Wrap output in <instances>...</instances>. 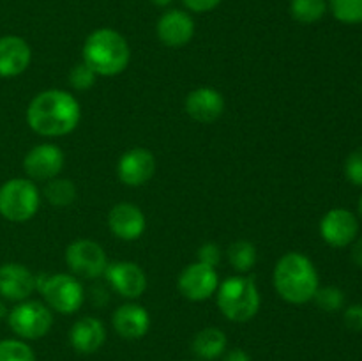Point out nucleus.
<instances>
[{
    "label": "nucleus",
    "instance_id": "36",
    "mask_svg": "<svg viewBox=\"0 0 362 361\" xmlns=\"http://www.w3.org/2000/svg\"><path fill=\"white\" fill-rule=\"evenodd\" d=\"M151 2L158 7H168L173 0H151Z\"/></svg>",
    "mask_w": 362,
    "mask_h": 361
},
{
    "label": "nucleus",
    "instance_id": "20",
    "mask_svg": "<svg viewBox=\"0 0 362 361\" xmlns=\"http://www.w3.org/2000/svg\"><path fill=\"white\" fill-rule=\"evenodd\" d=\"M69 342L78 354H94L105 345L106 328L101 319L81 317L73 324L69 333Z\"/></svg>",
    "mask_w": 362,
    "mask_h": 361
},
{
    "label": "nucleus",
    "instance_id": "9",
    "mask_svg": "<svg viewBox=\"0 0 362 361\" xmlns=\"http://www.w3.org/2000/svg\"><path fill=\"white\" fill-rule=\"evenodd\" d=\"M177 287L179 292L182 294L186 299L200 303V301L209 299L216 294L219 287V276L216 268L205 265L202 262H193L187 264L186 268L180 271L179 280H177Z\"/></svg>",
    "mask_w": 362,
    "mask_h": 361
},
{
    "label": "nucleus",
    "instance_id": "25",
    "mask_svg": "<svg viewBox=\"0 0 362 361\" xmlns=\"http://www.w3.org/2000/svg\"><path fill=\"white\" fill-rule=\"evenodd\" d=\"M332 16L346 25L362 23V0H329Z\"/></svg>",
    "mask_w": 362,
    "mask_h": 361
},
{
    "label": "nucleus",
    "instance_id": "33",
    "mask_svg": "<svg viewBox=\"0 0 362 361\" xmlns=\"http://www.w3.org/2000/svg\"><path fill=\"white\" fill-rule=\"evenodd\" d=\"M352 244V260L356 262V265L362 268V236L356 237V241Z\"/></svg>",
    "mask_w": 362,
    "mask_h": 361
},
{
    "label": "nucleus",
    "instance_id": "35",
    "mask_svg": "<svg viewBox=\"0 0 362 361\" xmlns=\"http://www.w3.org/2000/svg\"><path fill=\"white\" fill-rule=\"evenodd\" d=\"M7 314H9V310H7L6 303L0 299V321H2V319H7Z\"/></svg>",
    "mask_w": 362,
    "mask_h": 361
},
{
    "label": "nucleus",
    "instance_id": "7",
    "mask_svg": "<svg viewBox=\"0 0 362 361\" xmlns=\"http://www.w3.org/2000/svg\"><path fill=\"white\" fill-rule=\"evenodd\" d=\"M11 331L23 340H39L49 333L53 326V314L48 304L41 301H20L7 314Z\"/></svg>",
    "mask_w": 362,
    "mask_h": 361
},
{
    "label": "nucleus",
    "instance_id": "32",
    "mask_svg": "<svg viewBox=\"0 0 362 361\" xmlns=\"http://www.w3.org/2000/svg\"><path fill=\"white\" fill-rule=\"evenodd\" d=\"M221 2L223 0H182L184 7H186L187 11H191V13L197 14L211 13V11H214Z\"/></svg>",
    "mask_w": 362,
    "mask_h": 361
},
{
    "label": "nucleus",
    "instance_id": "1",
    "mask_svg": "<svg viewBox=\"0 0 362 361\" xmlns=\"http://www.w3.org/2000/svg\"><path fill=\"white\" fill-rule=\"evenodd\" d=\"M81 120V106L62 88H48L32 98L27 106V124L41 137L55 138L73 133Z\"/></svg>",
    "mask_w": 362,
    "mask_h": 361
},
{
    "label": "nucleus",
    "instance_id": "5",
    "mask_svg": "<svg viewBox=\"0 0 362 361\" xmlns=\"http://www.w3.org/2000/svg\"><path fill=\"white\" fill-rule=\"evenodd\" d=\"M41 195L34 180L14 177L0 186V216L11 223H25L39 211Z\"/></svg>",
    "mask_w": 362,
    "mask_h": 361
},
{
    "label": "nucleus",
    "instance_id": "17",
    "mask_svg": "<svg viewBox=\"0 0 362 361\" xmlns=\"http://www.w3.org/2000/svg\"><path fill=\"white\" fill-rule=\"evenodd\" d=\"M186 112L200 124L216 122L225 112V98L214 87H198L187 94Z\"/></svg>",
    "mask_w": 362,
    "mask_h": 361
},
{
    "label": "nucleus",
    "instance_id": "10",
    "mask_svg": "<svg viewBox=\"0 0 362 361\" xmlns=\"http://www.w3.org/2000/svg\"><path fill=\"white\" fill-rule=\"evenodd\" d=\"M66 156L55 144H39L27 152L23 170L30 180H52L62 172Z\"/></svg>",
    "mask_w": 362,
    "mask_h": 361
},
{
    "label": "nucleus",
    "instance_id": "27",
    "mask_svg": "<svg viewBox=\"0 0 362 361\" xmlns=\"http://www.w3.org/2000/svg\"><path fill=\"white\" fill-rule=\"evenodd\" d=\"M318 308L324 311H338L341 310L345 304V292L339 287L329 285V287H318L317 294L313 297Z\"/></svg>",
    "mask_w": 362,
    "mask_h": 361
},
{
    "label": "nucleus",
    "instance_id": "8",
    "mask_svg": "<svg viewBox=\"0 0 362 361\" xmlns=\"http://www.w3.org/2000/svg\"><path fill=\"white\" fill-rule=\"evenodd\" d=\"M66 262L80 278L95 280L105 276L108 258L99 243L90 239H76L66 248Z\"/></svg>",
    "mask_w": 362,
    "mask_h": 361
},
{
    "label": "nucleus",
    "instance_id": "15",
    "mask_svg": "<svg viewBox=\"0 0 362 361\" xmlns=\"http://www.w3.org/2000/svg\"><path fill=\"white\" fill-rule=\"evenodd\" d=\"M108 227L122 241H136L144 236L147 219L141 209L131 202L115 204L108 212Z\"/></svg>",
    "mask_w": 362,
    "mask_h": 361
},
{
    "label": "nucleus",
    "instance_id": "26",
    "mask_svg": "<svg viewBox=\"0 0 362 361\" xmlns=\"http://www.w3.org/2000/svg\"><path fill=\"white\" fill-rule=\"evenodd\" d=\"M0 361H35V354L23 340L9 338L0 342Z\"/></svg>",
    "mask_w": 362,
    "mask_h": 361
},
{
    "label": "nucleus",
    "instance_id": "4",
    "mask_svg": "<svg viewBox=\"0 0 362 361\" xmlns=\"http://www.w3.org/2000/svg\"><path fill=\"white\" fill-rule=\"evenodd\" d=\"M219 311L232 322H247L258 314L262 304L257 283L247 276H230L216 290Z\"/></svg>",
    "mask_w": 362,
    "mask_h": 361
},
{
    "label": "nucleus",
    "instance_id": "2",
    "mask_svg": "<svg viewBox=\"0 0 362 361\" xmlns=\"http://www.w3.org/2000/svg\"><path fill=\"white\" fill-rule=\"evenodd\" d=\"M272 283L281 299L292 304H304L313 301L320 278L310 257L300 251H288L276 262Z\"/></svg>",
    "mask_w": 362,
    "mask_h": 361
},
{
    "label": "nucleus",
    "instance_id": "22",
    "mask_svg": "<svg viewBox=\"0 0 362 361\" xmlns=\"http://www.w3.org/2000/svg\"><path fill=\"white\" fill-rule=\"evenodd\" d=\"M327 0H290V16L303 25L320 21L327 13Z\"/></svg>",
    "mask_w": 362,
    "mask_h": 361
},
{
    "label": "nucleus",
    "instance_id": "34",
    "mask_svg": "<svg viewBox=\"0 0 362 361\" xmlns=\"http://www.w3.org/2000/svg\"><path fill=\"white\" fill-rule=\"evenodd\" d=\"M223 361H251V357H250V354L246 353V350L233 349V350H230L228 354H226L225 360H223Z\"/></svg>",
    "mask_w": 362,
    "mask_h": 361
},
{
    "label": "nucleus",
    "instance_id": "24",
    "mask_svg": "<svg viewBox=\"0 0 362 361\" xmlns=\"http://www.w3.org/2000/svg\"><path fill=\"white\" fill-rule=\"evenodd\" d=\"M45 197L55 207H67L76 198V186H74V183L71 179L55 177V179L46 183Z\"/></svg>",
    "mask_w": 362,
    "mask_h": 361
},
{
    "label": "nucleus",
    "instance_id": "12",
    "mask_svg": "<svg viewBox=\"0 0 362 361\" xmlns=\"http://www.w3.org/2000/svg\"><path fill=\"white\" fill-rule=\"evenodd\" d=\"M359 234V222L356 214L345 207H336L325 212L320 219V236L329 246L345 248L356 241Z\"/></svg>",
    "mask_w": 362,
    "mask_h": 361
},
{
    "label": "nucleus",
    "instance_id": "29",
    "mask_svg": "<svg viewBox=\"0 0 362 361\" xmlns=\"http://www.w3.org/2000/svg\"><path fill=\"white\" fill-rule=\"evenodd\" d=\"M345 176L354 186H362V147H357L346 158Z\"/></svg>",
    "mask_w": 362,
    "mask_h": 361
},
{
    "label": "nucleus",
    "instance_id": "23",
    "mask_svg": "<svg viewBox=\"0 0 362 361\" xmlns=\"http://www.w3.org/2000/svg\"><path fill=\"white\" fill-rule=\"evenodd\" d=\"M226 257H228L230 265L235 269L237 273H247L255 268L257 264V248L251 241L239 239L235 243H232L226 250Z\"/></svg>",
    "mask_w": 362,
    "mask_h": 361
},
{
    "label": "nucleus",
    "instance_id": "16",
    "mask_svg": "<svg viewBox=\"0 0 362 361\" xmlns=\"http://www.w3.org/2000/svg\"><path fill=\"white\" fill-rule=\"evenodd\" d=\"M35 290V275L18 262L0 265V297L9 301H25Z\"/></svg>",
    "mask_w": 362,
    "mask_h": 361
},
{
    "label": "nucleus",
    "instance_id": "11",
    "mask_svg": "<svg viewBox=\"0 0 362 361\" xmlns=\"http://www.w3.org/2000/svg\"><path fill=\"white\" fill-rule=\"evenodd\" d=\"M105 276L112 289L126 299H138L147 290V275L136 262H108Z\"/></svg>",
    "mask_w": 362,
    "mask_h": 361
},
{
    "label": "nucleus",
    "instance_id": "13",
    "mask_svg": "<svg viewBox=\"0 0 362 361\" xmlns=\"http://www.w3.org/2000/svg\"><path fill=\"white\" fill-rule=\"evenodd\" d=\"M156 172V158L148 149L134 147L124 152L117 163V176L126 186H144Z\"/></svg>",
    "mask_w": 362,
    "mask_h": 361
},
{
    "label": "nucleus",
    "instance_id": "14",
    "mask_svg": "<svg viewBox=\"0 0 362 361\" xmlns=\"http://www.w3.org/2000/svg\"><path fill=\"white\" fill-rule=\"evenodd\" d=\"M159 41L170 48L186 46L194 35V20L187 11L168 9L159 16L156 25Z\"/></svg>",
    "mask_w": 362,
    "mask_h": 361
},
{
    "label": "nucleus",
    "instance_id": "18",
    "mask_svg": "<svg viewBox=\"0 0 362 361\" xmlns=\"http://www.w3.org/2000/svg\"><path fill=\"white\" fill-rule=\"evenodd\" d=\"M32 60V50L20 35H2L0 38V76L14 78L28 69Z\"/></svg>",
    "mask_w": 362,
    "mask_h": 361
},
{
    "label": "nucleus",
    "instance_id": "30",
    "mask_svg": "<svg viewBox=\"0 0 362 361\" xmlns=\"http://www.w3.org/2000/svg\"><path fill=\"white\" fill-rule=\"evenodd\" d=\"M221 248L216 243H205L202 244L200 250H198V262L205 265H211V268H216L221 262Z\"/></svg>",
    "mask_w": 362,
    "mask_h": 361
},
{
    "label": "nucleus",
    "instance_id": "6",
    "mask_svg": "<svg viewBox=\"0 0 362 361\" xmlns=\"http://www.w3.org/2000/svg\"><path fill=\"white\" fill-rule=\"evenodd\" d=\"M35 289L41 290L49 310L64 315L76 314L85 299V290L80 280L66 273L37 275Z\"/></svg>",
    "mask_w": 362,
    "mask_h": 361
},
{
    "label": "nucleus",
    "instance_id": "31",
    "mask_svg": "<svg viewBox=\"0 0 362 361\" xmlns=\"http://www.w3.org/2000/svg\"><path fill=\"white\" fill-rule=\"evenodd\" d=\"M345 326L352 331H362V304H352L343 314Z\"/></svg>",
    "mask_w": 362,
    "mask_h": 361
},
{
    "label": "nucleus",
    "instance_id": "3",
    "mask_svg": "<svg viewBox=\"0 0 362 361\" xmlns=\"http://www.w3.org/2000/svg\"><path fill=\"white\" fill-rule=\"evenodd\" d=\"M83 62L98 76H117L126 71L131 60V48L127 39L113 28H95L83 42Z\"/></svg>",
    "mask_w": 362,
    "mask_h": 361
},
{
    "label": "nucleus",
    "instance_id": "21",
    "mask_svg": "<svg viewBox=\"0 0 362 361\" xmlns=\"http://www.w3.org/2000/svg\"><path fill=\"white\" fill-rule=\"evenodd\" d=\"M191 349L200 360H218L226 349V335L219 328H205L197 333Z\"/></svg>",
    "mask_w": 362,
    "mask_h": 361
},
{
    "label": "nucleus",
    "instance_id": "37",
    "mask_svg": "<svg viewBox=\"0 0 362 361\" xmlns=\"http://www.w3.org/2000/svg\"><path fill=\"white\" fill-rule=\"evenodd\" d=\"M359 212H361V216H362V195H361V198H359Z\"/></svg>",
    "mask_w": 362,
    "mask_h": 361
},
{
    "label": "nucleus",
    "instance_id": "19",
    "mask_svg": "<svg viewBox=\"0 0 362 361\" xmlns=\"http://www.w3.org/2000/svg\"><path fill=\"white\" fill-rule=\"evenodd\" d=\"M117 335L126 340H140L151 329V315L141 304L127 303L117 308L112 317Z\"/></svg>",
    "mask_w": 362,
    "mask_h": 361
},
{
    "label": "nucleus",
    "instance_id": "28",
    "mask_svg": "<svg viewBox=\"0 0 362 361\" xmlns=\"http://www.w3.org/2000/svg\"><path fill=\"white\" fill-rule=\"evenodd\" d=\"M95 78H98V74H95L94 71H92L83 60H81V62L74 64L73 69H71L69 84L73 85L76 91H87V88L94 87Z\"/></svg>",
    "mask_w": 362,
    "mask_h": 361
}]
</instances>
